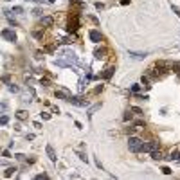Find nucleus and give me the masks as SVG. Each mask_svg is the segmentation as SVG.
<instances>
[{
	"instance_id": "obj_1",
	"label": "nucleus",
	"mask_w": 180,
	"mask_h": 180,
	"mask_svg": "<svg viewBox=\"0 0 180 180\" xmlns=\"http://www.w3.org/2000/svg\"><path fill=\"white\" fill-rule=\"evenodd\" d=\"M141 146H142V141L139 137H130L128 139V148H130V151H141Z\"/></svg>"
},
{
	"instance_id": "obj_2",
	"label": "nucleus",
	"mask_w": 180,
	"mask_h": 180,
	"mask_svg": "<svg viewBox=\"0 0 180 180\" xmlns=\"http://www.w3.org/2000/svg\"><path fill=\"white\" fill-rule=\"evenodd\" d=\"M0 36H2L4 40H7V42H16V32L11 31V29H4L2 32H0Z\"/></svg>"
},
{
	"instance_id": "obj_3",
	"label": "nucleus",
	"mask_w": 180,
	"mask_h": 180,
	"mask_svg": "<svg viewBox=\"0 0 180 180\" xmlns=\"http://www.w3.org/2000/svg\"><path fill=\"white\" fill-rule=\"evenodd\" d=\"M155 150H158V142H142V146H141V151H148V153H151V151H155Z\"/></svg>"
},
{
	"instance_id": "obj_4",
	"label": "nucleus",
	"mask_w": 180,
	"mask_h": 180,
	"mask_svg": "<svg viewBox=\"0 0 180 180\" xmlns=\"http://www.w3.org/2000/svg\"><path fill=\"white\" fill-rule=\"evenodd\" d=\"M70 96H72V94H70L67 88H58V90H56V97H58V99H65V101H69Z\"/></svg>"
},
{
	"instance_id": "obj_5",
	"label": "nucleus",
	"mask_w": 180,
	"mask_h": 180,
	"mask_svg": "<svg viewBox=\"0 0 180 180\" xmlns=\"http://www.w3.org/2000/svg\"><path fill=\"white\" fill-rule=\"evenodd\" d=\"M69 101H70L72 104H78V106H88V101H85L83 97H74V96H70Z\"/></svg>"
},
{
	"instance_id": "obj_6",
	"label": "nucleus",
	"mask_w": 180,
	"mask_h": 180,
	"mask_svg": "<svg viewBox=\"0 0 180 180\" xmlns=\"http://www.w3.org/2000/svg\"><path fill=\"white\" fill-rule=\"evenodd\" d=\"M88 36H90V40H92V42H94V43H99V42H101V32H99V31H96V29H92L90 32H88Z\"/></svg>"
},
{
	"instance_id": "obj_7",
	"label": "nucleus",
	"mask_w": 180,
	"mask_h": 180,
	"mask_svg": "<svg viewBox=\"0 0 180 180\" xmlns=\"http://www.w3.org/2000/svg\"><path fill=\"white\" fill-rule=\"evenodd\" d=\"M32 97H34V92H32V88H27V90L24 92V96H22V99H24L25 103H31Z\"/></svg>"
},
{
	"instance_id": "obj_8",
	"label": "nucleus",
	"mask_w": 180,
	"mask_h": 180,
	"mask_svg": "<svg viewBox=\"0 0 180 180\" xmlns=\"http://www.w3.org/2000/svg\"><path fill=\"white\" fill-rule=\"evenodd\" d=\"M45 150H47V155H49V158H51V160L52 162H56V153H54V148H52V146L51 144H47V148H45Z\"/></svg>"
},
{
	"instance_id": "obj_9",
	"label": "nucleus",
	"mask_w": 180,
	"mask_h": 180,
	"mask_svg": "<svg viewBox=\"0 0 180 180\" xmlns=\"http://www.w3.org/2000/svg\"><path fill=\"white\" fill-rule=\"evenodd\" d=\"M52 24H54V18L52 16H43L42 18V25H45V27H52Z\"/></svg>"
},
{
	"instance_id": "obj_10",
	"label": "nucleus",
	"mask_w": 180,
	"mask_h": 180,
	"mask_svg": "<svg viewBox=\"0 0 180 180\" xmlns=\"http://www.w3.org/2000/svg\"><path fill=\"white\" fill-rule=\"evenodd\" d=\"M114 72H115V69H114V67H110V69H106V70L103 72V74H101V76H103L104 79H110L112 76H114Z\"/></svg>"
},
{
	"instance_id": "obj_11",
	"label": "nucleus",
	"mask_w": 180,
	"mask_h": 180,
	"mask_svg": "<svg viewBox=\"0 0 180 180\" xmlns=\"http://www.w3.org/2000/svg\"><path fill=\"white\" fill-rule=\"evenodd\" d=\"M16 117L20 119V121H24V119H27V112H25V110H18L16 112Z\"/></svg>"
},
{
	"instance_id": "obj_12",
	"label": "nucleus",
	"mask_w": 180,
	"mask_h": 180,
	"mask_svg": "<svg viewBox=\"0 0 180 180\" xmlns=\"http://www.w3.org/2000/svg\"><path fill=\"white\" fill-rule=\"evenodd\" d=\"M15 171H16V168H7V171L4 173V177H5V178H9V177L15 175Z\"/></svg>"
},
{
	"instance_id": "obj_13",
	"label": "nucleus",
	"mask_w": 180,
	"mask_h": 180,
	"mask_svg": "<svg viewBox=\"0 0 180 180\" xmlns=\"http://www.w3.org/2000/svg\"><path fill=\"white\" fill-rule=\"evenodd\" d=\"M151 157H153V158H155V160H158V158H162V153L155 150V151H151Z\"/></svg>"
},
{
	"instance_id": "obj_14",
	"label": "nucleus",
	"mask_w": 180,
	"mask_h": 180,
	"mask_svg": "<svg viewBox=\"0 0 180 180\" xmlns=\"http://www.w3.org/2000/svg\"><path fill=\"white\" fill-rule=\"evenodd\" d=\"M130 54L133 56V58H137V59H141V58H144L146 54H142V52H130Z\"/></svg>"
},
{
	"instance_id": "obj_15",
	"label": "nucleus",
	"mask_w": 180,
	"mask_h": 180,
	"mask_svg": "<svg viewBox=\"0 0 180 180\" xmlns=\"http://www.w3.org/2000/svg\"><path fill=\"white\" fill-rule=\"evenodd\" d=\"M7 123H9V117H7V115H2V117H0V124H2V126L7 124Z\"/></svg>"
},
{
	"instance_id": "obj_16",
	"label": "nucleus",
	"mask_w": 180,
	"mask_h": 180,
	"mask_svg": "<svg viewBox=\"0 0 180 180\" xmlns=\"http://www.w3.org/2000/svg\"><path fill=\"white\" fill-rule=\"evenodd\" d=\"M169 158H171V160H180V153H177V151H175V153H171V157H169Z\"/></svg>"
},
{
	"instance_id": "obj_17",
	"label": "nucleus",
	"mask_w": 180,
	"mask_h": 180,
	"mask_svg": "<svg viewBox=\"0 0 180 180\" xmlns=\"http://www.w3.org/2000/svg\"><path fill=\"white\" fill-rule=\"evenodd\" d=\"M40 115H42V119H43V121H49V119H51V114H47V112H42Z\"/></svg>"
},
{
	"instance_id": "obj_18",
	"label": "nucleus",
	"mask_w": 180,
	"mask_h": 180,
	"mask_svg": "<svg viewBox=\"0 0 180 180\" xmlns=\"http://www.w3.org/2000/svg\"><path fill=\"white\" fill-rule=\"evenodd\" d=\"M142 126H144V123H142V121H137V123H135V130H141Z\"/></svg>"
},
{
	"instance_id": "obj_19",
	"label": "nucleus",
	"mask_w": 180,
	"mask_h": 180,
	"mask_svg": "<svg viewBox=\"0 0 180 180\" xmlns=\"http://www.w3.org/2000/svg\"><path fill=\"white\" fill-rule=\"evenodd\" d=\"M131 112H135L137 115H141V114H142V110H141V108H137V106H133V108H131Z\"/></svg>"
},
{
	"instance_id": "obj_20",
	"label": "nucleus",
	"mask_w": 180,
	"mask_h": 180,
	"mask_svg": "<svg viewBox=\"0 0 180 180\" xmlns=\"http://www.w3.org/2000/svg\"><path fill=\"white\" fill-rule=\"evenodd\" d=\"M9 92H18V86L16 85H9Z\"/></svg>"
},
{
	"instance_id": "obj_21",
	"label": "nucleus",
	"mask_w": 180,
	"mask_h": 180,
	"mask_svg": "<svg viewBox=\"0 0 180 180\" xmlns=\"http://www.w3.org/2000/svg\"><path fill=\"white\" fill-rule=\"evenodd\" d=\"M96 58H103V51H99V49H96Z\"/></svg>"
},
{
	"instance_id": "obj_22",
	"label": "nucleus",
	"mask_w": 180,
	"mask_h": 180,
	"mask_svg": "<svg viewBox=\"0 0 180 180\" xmlns=\"http://www.w3.org/2000/svg\"><path fill=\"white\" fill-rule=\"evenodd\" d=\"M139 88H141L139 85H133V86H131V92H135V94H137V92H139Z\"/></svg>"
},
{
	"instance_id": "obj_23",
	"label": "nucleus",
	"mask_w": 180,
	"mask_h": 180,
	"mask_svg": "<svg viewBox=\"0 0 180 180\" xmlns=\"http://www.w3.org/2000/svg\"><path fill=\"white\" fill-rule=\"evenodd\" d=\"M38 180H42V178H47V173H42V175H36Z\"/></svg>"
},
{
	"instance_id": "obj_24",
	"label": "nucleus",
	"mask_w": 180,
	"mask_h": 180,
	"mask_svg": "<svg viewBox=\"0 0 180 180\" xmlns=\"http://www.w3.org/2000/svg\"><path fill=\"white\" fill-rule=\"evenodd\" d=\"M42 85H43V86H49L51 81H49V79H42Z\"/></svg>"
},
{
	"instance_id": "obj_25",
	"label": "nucleus",
	"mask_w": 180,
	"mask_h": 180,
	"mask_svg": "<svg viewBox=\"0 0 180 180\" xmlns=\"http://www.w3.org/2000/svg\"><path fill=\"white\" fill-rule=\"evenodd\" d=\"M162 171H164V175H171V169L169 168H162Z\"/></svg>"
},
{
	"instance_id": "obj_26",
	"label": "nucleus",
	"mask_w": 180,
	"mask_h": 180,
	"mask_svg": "<svg viewBox=\"0 0 180 180\" xmlns=\"http://www.w3.org/2000/svg\"><path fill=\"white\" fill-rule=\"evenodd\" d=\"M141 81H142L144 85H148V81H150V79H148V76H142V79H141Z\"/></svg>"
},
{
	"instance_id": "obj_27",
	"label": "nucleus",
	"mask_w": 180,
	"mask_h": 180,
	"mask_svg": "<svg viewBox=\"0 0 180 180\" xmlns=\"http://www.w3.org/2000/svg\"><path fill=\"white\" fill-rule=\"evenodd\" d=\"M4 112H5V104L0 103V114H4Z\"/></svg>"
},
{
	"instance_id": "obj_28",
	"label": "nucleus",
	"mask_w": 180,
	"mask_h": 180,
	"mask_svg": "<svg viewBox=\"0 0 180 180\" xmlns=\"http://www.w3.org/2000/svg\"><path fill=\"white\" fill-rule=\"evenodd\" d=\"M2 155H4V157H11V153H9V150H4Z\"/></svg>"
},
{
	"instance_id": "obj_29",
	"label": "nucleus",
	"mask_w": 180,
	"mask_h": 180,
	"mask_svg": "<svg viewBox=\"0 0 180 180\" xmlns=\"http://www.w3.org/2000/svg\"><path fill=\"white\" fill-rule=\"evenodd\" d=\"M22 11H24L22 7H15V9H13V13H22Z\"/></svg>"
},
{
	"instance_id": "obj_30",
	"label": "nucleus",
	"mask_w": 180,
	"mask_h": 180,
	"mask_svg": "<svg viewBox=\"0 0 180 180\" xmlns=\"http://www.w3.org/2000/svg\"><path fill=\"white\" fill-rule=\"evenodd\" d=\"M7 2H11V0H7Z\"/></svg>"
}]
</instances>
